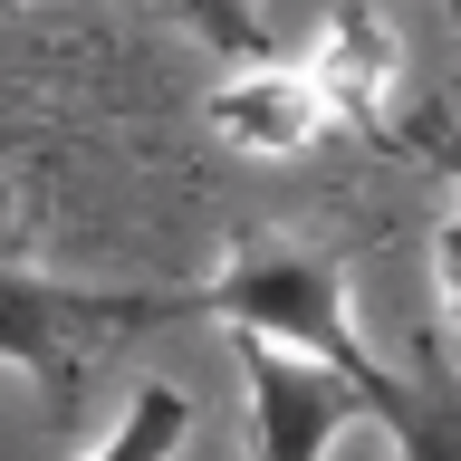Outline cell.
<instances>
[{"mask_svg":"<svg viewBox=\"0 0 461 461\" xmlns=\"http://www.w3.org/2000/svg\"><path fill=\"white\" fill-rule=\"evenodd\" d=\"M164 317H202L193 288H68V279H39V269H0V366H20L49 394V413L68 423L86 375Z\"/></svg>","mask_w":461,"mask_h":461,"instance_id":"6da1fadb","label":"cell"},{"mask_svg":"<svg viewBox=\"0 0 461 461\" xmlns=\"http://www.w3.org/2000/svg\"><path fill=\"white\" fill-rule=\"evenodd\" d=\"M202 317H230V337H259V346H288L327 375H356L366 346L346 327V250H250L230 259L221 279L193 288Z\"/></svg>","mask_w":461,"mask_h":461,"instance_id":"7a4b0ae2","label":"cell"},{"mask_svg":"<svg viewBox=\"0 0 461 461\" xmlns=\"http://www.w3.org/2000/svg\"><path fill=\"white\" fill-rule=\"evenodd\" d=\"M240 375H250V442H259V461H327V442L356 423V384L308 366V356H288V346L240 337Z\"/></svg>","mask_w":461,"mask_h":461,"instance_id":"3957f363","label":"cell"},{"mask_svg":"<svg viewBox=\"0 0 461 461\" xmlns=\"http://www.w3.org/2000/svg\"><path fill=\"white\" fill-rule=\"evenodd\" d=\"M346 384H356V413H375V423L394 432L403 461H461V366L442 356V337H423L413 375H384L366 356Z\"/></svg>","mask_w":461,"mask_h":461,"instance_id":"277c9868","label":"cell"},{"mask_svg":"<svg viewBox=\"0 0 461 461\" xmlns=\"http://www.w3.org/2000/svg\"><path fill=\"white\" fill-rule=\"evenodd\" d=\"M298 77L327 96V115L337 125H356V135H384V86H394V29L375 20V10H337V20L317 29V49Z\"/></svg>","mask_w":461,"mask_h":461,"instance_id":"5b68a950","label":"cell"},{"mask_svg":"<svg viewBox=\"0 0 461 461\" xmlns=\"http://www.w3.org/2000/svg\"><path fill=\"white\" fill-rule=\"evenodd\" d=\"M212 125H221L230 144H259V154H308L337 115H327V96H317L298 68H269V58H259L250 77H230L221 96H212Z\"/></svg>","mask_w":461,"mask_h":461,"instance_id":"8992f818","label":"cell"},{"mask_svg":"<svg viewBox=\"0 0 461 461\" xmlns=\"http://www.w3.org/2000/svg\"><path fill=\"white\" fill-rule=\"evenodd\" d=\"M183 432H193V394H183V384H135L125 423H115L86 461H173V452H183Z\"/></svg>","mask_w":461,"mask_h":461,"instance_id":"52a82bcc","label":"cell"},{"mask_svg":"<svg viewBox=\"0 0 461 461\" xmlns=\"http://www.w3.org/2000/svg\"><path fill=\"white\" fill-rule=\"evenodd\" d=\"M173 10H183V20H193L221 58H240V68H259V58H269V29H259L250 0H173Z\"/></svg>","mask_w":461,"mask_h":461,"instance_id":"ba28073f","label":"cell"},{"mask_svg":"<svg viewBox=\"0 0 461 461\" xmlns=\"http://www.w3.org/2000/svg\"><path fill=\"white\" fill-rule=\"evenodd\" d=\"M403 144H423V164L461 183V125H452L442 106H423V115H413V125H403Z\"/></svg>","mask_w":461,"mask_h":461,"instance_id":"9c48e42d","label":"cell"},{"mask_svg":"<svg viewBox=\"0 0 461 461\" xmlns=\"http://www.w3.org/2000/svg\"><path fill=\"white\" fill-rule=\"evenodd\" d=\"M432 259H442V308H452V327H461V212L442 221V240H432Z\"/></svg>","mask_w":461,"mask_h":461,"instance_id":"30bf717a","label":"cell"},{"mask_svg":"<svg viewBox=\"0 0 461 461\" xmlns=\"http://www.w3.org/2000/svg\"><path fill=\"white\" fill-rule=\"evenodd\" d=\"M452 10H461V0H452Z\"/></svg>","mask_w":461,"mask_h":461,"instance_id":"8fae6325","label":"cell"}]
</instances>
